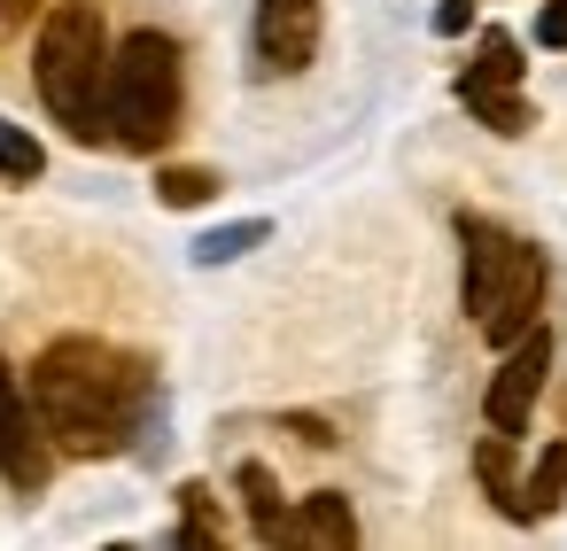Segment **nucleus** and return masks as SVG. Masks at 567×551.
Returning a JSON list of instances; mask_svg holds the SVG:
<instances>
[{"label":"nucleus","mask_w":567,"mask_h":551,"mask_svg":"<svg viewBox=\"0 0 567 551\" xmlns=\"http://www.w3.org/2000/svg\"><path fill=\"white\" fill-rule=\"evenodd\" d=\"M265 241V218H241V226H218V233H203L195 241V264H234L241 249H257Z\"/></svg>","instance_id":"obj_13"},{"label":"nucleus","mask_w":567,"mask_h":551,"mask_svg":"<svg viewBox=\"0 0 567 551\" xmlns=\"http://www.w3.org/2000/svg\"><path fill=\"white\" fill-rule=\"evenodd\" d=\"M474 474H482L489 505H497L505 520H520V481H513V435H489V443L474 450Z\"/></svg>","instance_id":"obj_12"},{"label":"nucleus","mask_w":567,"mask_h":551,"mask_svg":"<svg viewBox=\"0 0 567 551\" xmlns=\"http://www.w3.org/2000/svg\"><path fill=\"white\" fill-rule=\"evenodd\" d=\"M32 9H40V0H0V32H17V24H24Z\"/></svg>","instance_id":"obj_18"},{"label":"nucleus","mask_w":567,"mask_h":551,"mask_svg":"<svg viewBox=\"0 0 567 551\" xmlns=\"http://www.w3.org/2000/svg\"><path fill=\"white\" fill-rule=\"evenodd\" d=\"M48 474H55V443L40 435L32 396L17 388L9 357H0V481L9 489H48Z\"/></svg>","instance_id":"obj_6"},{"label":"nucleus","mask_w":567,"mask_h":551,"mask_svg":"<svg viewBox=\"0 0 567 551\" xmlns=\"http://www.w3.org/2000/svg\"><path fill=\"white\" fill-rule=\"evenodd\" d=\"M156 195H164L172 210H195V202H210V195H218V179H210V171H195V164H172V171H156Z\"/></svg>","instance_id":"obj_14"},{"label":"nucleus","mask_w":567,"mask_h":551,"mask_svg":"<svg viewBox=\"0 0 567 551\" xmlns=\"http://www.w3.org/2000/svg\"><path fill=\"white\" fill-rule=\"evenodd\" d=\"M241 505H249V528H257V543H288V505H280V481H272V466H257V458H241Z\"/></svg>","instance_id":"obj_10"},{"label":"nucleus","mask_w":567,"mask_h":551,"mask_svg":"<svg viewBox=\"0 0 567 551\" xmlns=\"http://www.w3.org/2000/svg\"><path fill=\"white\" fill-rule=\"evenodd\" d=\"M141 404H148V373L94 334L48 342L40 365H32V419L71 458H117L133 443Z\"/></svg>","instance_id":"obj_1"},{"label":"nucleus","mask_w":567,"mask_h":551,"mask_svg":"<svg viewBox=\"0 0 567 551\" xmlns=\"http://www.w3.org/2000/svg\"><path fill=\"white\" fill-rule=\"evenodd\" d=\"M520 40L513 32H482V48H474V63H466V79H458V102L489 125V133H528L536 117H528V102H520Z\"/></svg>","instance_id":"obj_5"},{"label":"nucleus","mask_w":567,"mask_h":551,"mask_svg":"<svg viewBox=\"0 0 567 551\" xmlns=\"http://www.w3.org/2000/svg\"><path fill=\"white\" fill-rule=\"evenodd\" d=\"M536 48H567V0H544V17H536Z\"/></svg>","instance_id":"obj_16"},{"label":"nucleus","mask_w":567,"mask_h":551,"mask_svg":"<svg viewBox=\"0 0 567 551\" xmlns=\"http://www.w3.org/2000/svg\"><path fill=\"white\" fill-rule=\"evenodd\" d=\"M0 171H9V179H40L48 171V148L32 133H17L9 117H0Z\"/></svg>","instance_id":"obj_15"},{"label":"nucleus","mask_w":567,"mask_h":551,"mask_svg":"<svg viewBox=\"0 0 567 551\" xmlns=\"http://www.w3.org/2000/svg\"><path fill=\"white\" fill-rule=\"evenodd\" d=\"M559 497H567V443H544V458H536L528 481H520V520L559 512Z\"/></svg>","instance_id":"obj_11"},{"label":"nucleus","mask_w":567,"mask_h":551,"mask_svg":"<svg viewBox=\"0 0 567 551\" xmlns=\"http://www.w3.org/2000/svg\"><path fill=\"white\" fill-rule=\"evenodd\" d=\"M466 24H474V0H435V32L443 40H458Z\"/></svg>","instance_id":"obj_17"},{"label":"nucleus","mask_w":567,"mask_h":551,"mask_svg":"<svg viewBox=\"0 0 567 551\" xmlns=\"http://www.w3.org/2000/svg\"><path fill=\"white\" fill-rule=\"evenodd\" d=\"M458 249H466L458 295H466L482 342H497V350L520 342L544 311V257L528 241H513L505 226H489V218H458Z\"/></svg>","instance_id":"obj_3"},{"label":"nucleus","mask_w":567,"mask_h":551,"mask_svg":"<svg viewBox=\"0 0 567 551\" xmlns=\"http://www.w3.org/2000/svg\"><path fill=\"white\" fill-rule=\"evenodd\" d=\"M32 79H40L48 117H55L71 141H86V148L110 141V40H102V17L86 9V0L48 9Z\"/></svg>","instance_id":"obj_2"},{"label":"nucleus","mask_w":567,"mask_h":551,"mask_svg":"<svg viewBox=\"0 0 567 551\" xmlns=\"http://www.w3.org/2000/svg\"><path fill=\"white\" fill-rule=\"evenodd\" d=\"M544 373H551V334H544V326H528L520 342H505V365H497V381H489V396H482V412H489L497 435H520V427H528V412H536V396H544Z\"/></svg>","instance_id":"obj_7"},{"label":"nucleus","mask_w":567,"mask_h":551,"mask_svg":"<svg viewBox=\"0 0 567 551\" xmlns=\"http://www.w3.org/2000/svg\"><path fill=\"white\" fill-rule=\"evenodd\" d=\"M187 110V71H179V40L172 32H133L110 55V141L133 156H156L179 133Z\"/></svg>","instance_id":"obj_4"},{"label":"nucleus","mask_w":567,"mask_h":551,"mask_svg":"<svg viewBox=\"0 0 567 551\" xmlns=\"http://www.w3.org/2000/svg\"><path fill=\"white\" fill-rule=\"evenodd\" d=\"M288 543H358V512L342 505V489H319L303 497V512H288Z\"/></svg>","instance_id":"obj_9"},{"label":"nucleus","mask_w":567,"mask_h":551,"mask_svg":"<svg viewBox=\"0 0 567 551\" xmlns=\"http://www.w3.org/2000/svg\"><path fill=\"white\" fill-rule=\"evenodd\" d=\"M257 71L296 79L319 55V0H257Z\"/></svg>","instance_id":"obj_8"}]
</instances>
